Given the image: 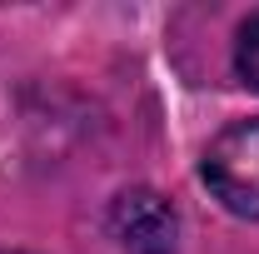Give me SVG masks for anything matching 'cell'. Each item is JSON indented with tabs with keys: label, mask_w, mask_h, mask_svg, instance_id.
<instances>
[{
	"label": "cell",
	"mask_w": 259,
	"mask_h": 254,
	"mask_svg": "<svg viewBox=\"0 0 259 254\" xmlns=\"http://www.w3.org/2000/svg\"><path fill=\"white\" fill-rule=\"evenodd\" d=\"M199 175L229 215L259 224V115L214 135L199 159Z\"/></svg>",
	"instance_id": "1"
},
{
	"label": "cell",
	"mask_w": 259,
	"mask_h": 254,
	"mask_svg": "<svg viewBox=\"0 0 259 254\" xmlns=\"http://www.w3.org/2000/svg\"><path fill=\"white\" fill-rule=\"evenodd\" d=\"M105 224H110V234L120 239L125 254H175V244H180V215L155 190L115 194Z\"/></svg>",
	"instance_id": "2"
},
{
	"label": "cell",
	"mask_w": 259,
	"mask_h": 254,
	"mask_svg": "<svg viewBox=\"0 0 259 254\" xmlns=\"http://www.w3.org/2000/svg\"><path fill=\"white\" fill-rule=\"evenodd\" d=\"M234 70L244 75V85L259 90V15H249L239 25V40H234Z\"/></svg>",
	"instance_id": "3"
}]
</instances>
